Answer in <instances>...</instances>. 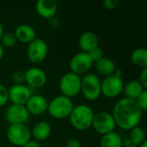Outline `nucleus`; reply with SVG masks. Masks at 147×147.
I'll return each instance as SVG.
<instances>
[{"instance_id":"f257e3e1","label":"nucleus","mask_w":147,"mask_h":147,"mask_svg":"<svg viewBox=\"0 0 147 147\" xmlns=\"http://www.w3.org/2000/svg\"><path fill=\"white\" fill-rule=\"evenodd\" d=\"M143 111L140 109L134 100L122 98L114 106L113 117L116 126L123 130H131L139 126Z\"/></svg>"},{"instance_id":"f03ea898","label":"nucleus","mask_w":147,"mask_h":147,"mask_svg":"<svg viewBox=\"0 0 147 147\" xmlns=\"http://www.w3.org/2000/svg\"><path fill=\"white\" fill-rule=\"evenodd\" d=\"M94 117L93 109L85 104L74 106L70 116L68 117L71 125L78 131H85L92 125Z\"/></svg>"},{"instance_id":"7ed1b4c3","label":"nucleus","mask_w":147,"mask_h":147,"mask_svg":"<svg viewBox=\"0 0 147 147\" xmlns=\"http://www.w3.org/2000/svg\"><path fill=\"white\" fill-rule=\"evenodd\" d=\"M74 108L72 100L63 95H59L48 102L47 112L49 115L57 120L68 118Z\"/></svg>"},{"instance_id":"20e7f679","label":"nucleus","mask_w":147,"mask_h":147,"mask_svg":"<svg viewBox=\"0 0 147 147\" xmlns=\"http://www.w3.org/2000/svg\"><path fill=\"white\" fill-rule=\"evenodd\" d=\"M88 101H96L102 95L101 79L96 74L87 73L81 78V91Z\"/></svg>"},{"instance_id":"39448f33","label":"nucleus","mask_w":147,"mask_h":147,"mask_svg":"<svg viewBox=\"0 0 147 147\" xmlns=\"http://www.w3.org/2000/svg\"><path fill=\"white\" fill-rule=\"evenodd\" d=\"M6 138L11 145L23 147L31 140V130L24 124L9 125L6 130Z\"/></svg>"},{"instance_id":"423d86ee","label":"nucleus","mask_w":147,"mask_h":147,"mask_svg":"<svg viewBox=\"0 0 147 147\" xmlns=\"http://www.w3.org/2000/svg\"><path fill=\"white\" fill-rule=\"evenodd\" d=\"M59 87L61 95L71 99L81 91V77L71 71L67 72L61 77Z\"/></svg>"},{"instance_id":"0eeeda50","label":"nucleus","mask_w":147,"mask_h":147,"mask_svg":"<svg viewBox=\"0 0 147 147\" xmlns=\"http://www.w3.org/2000/svg\"><path fill=\"white\" fill-rule=\"evenodd\" d=\"M48 54V46L47 42L40 39L35 38L28 44L27 58L33 64H40Z\"/></svg>"},{"instance_id":"6e6552de","label":"nucleus","mask_w":147,"mask_h":147,"mask_svg":"<svg viewBox=\"0 0 147 147\" xmlns=\"http://www.w3.org/2000/svg\"><path fill=\"white\" fill-rule=\"evenodd\" d=\"M91 127H93L94 130L97 134L101 135H105L107 134L115 132L116 124L112 114L105 111H101L94 114Z\"/></svg>"},{"instance_id":"1a4fd4ad","label":"nucleus","mask_w":147,"mask_h":147,"mask_svg":"<svg viewBox=\"0 0 147 147\" xmlns=\"http://www.w3.org/2000/svg\"><path fill=\"white\" fill-rule=\"evenodd\" d=\"M124 81L121 78L115 77L114 74L104 77L101 80V92L107 98H115L123 92Z\"/></svg>"},{"instance_id":"9d476101","label":"nucleus","mask_w":147,"mask_h":147,"mask_svg":"<svg viewBox=\"0 0 147 147\" xmlns=\"http://www.w3.org/2000/svg\"><path fill=\"white\" fill-rule=\"evenodd\" d=\"M5 120L9 125L24 124L30 121V114L27 110L25 105L10 104L5 110Z\"/></svg>"},{"instance_id":"9b49d317","label":"nucleus","mask_w":147,"mask_h":147,"mask_svg":"<svg viewBox=\"0 0 147 147\" xmlns=\"http://www.w3.org/2000/svg\"><path fill=\"white\" fill-rule=\"evenodd\" d=\"M93 61L91 60L89 53L80 52L73 55L69 62L71 72L80 75H85L91 69Z\"/></svg>"},{"instance_id":"f8f14e48","label":"nucleus","mask_w":147,"mask_h":147,"mask_svg":"<svg viewBox=\"0 0 147 147\" xmlns=\"http://www.w3.org/2000/svg\"><path fill=\"white\" fill-rule=\"evenodd\" d=\"M25 82L30 89H40L47 81L46 72L39 67H30L24 71Z\"/></svg>"},{"instance_id":"ddd939ff","label":"nucleus","mask_w":147,"mask_h":147,"mask_svg":"<svg viewBox=\"0 0 147 147\" xmlns=\"http://www.w3.org/2000/svg\"><path fill=\"white\" fill-rule=\"evenodd\" d=\"M9 101L11 104L25 105L29 97L32 96L31 89L25 84H13L8 89Z\"/></svg>"},{"instance_id":"4468645a","label":"nucleus","mask_w":147,"mask_h":147,"mask_svg":"<svg viewBox=\"0 0 147 147\" xmlns=\"http://www.w3.org/2000/svg\"><path fill=\"white\" fill-rule=\"evenodd\" d=\"M48 102L43 96L40 94H32L28 102L25 104V107L28 113L33 115H40L47 112Z\"/></svg>"},{"instance_id":"2eb2a0df","label":"nucleus","mask_w":147,"mask_h":147,"mask_svg":"<svg viewBox=\"0 0 147 147\" xmlns=\"http://www.w3.org/2000/svg\"><path fill=\"white\" fill-rule=\"evenodd\" d=\"M37 14L45 19H50L56 16L58 3L55 0H39L35 3Z\"/></svg>"},{"instance_id":"dca6fc26","label":"nucleus","mask_w":147,"mask_h":147,"mask_svg":"<svg viewBox=\"0 0 147 147\" xmlns=\"http://www.w3.org/2000/svg\"><path fill=\"white\" fill-rule=\"evenodd\" d=\"M99 45V39L96 33L92 31L84 32L78 39V46L82 52L90 53L92 50L96 48Z\"/></svg>"},{"instance_id":"f3484780","label":"nucleus","mask_w":147,"mask_h":147,"mask_svg":"<svg viewBox=\"0 0 147 147\" xmlns=\"http://www.w3.org/2000/svg\"><path fill=\"white\" fill-rule=\"evenodd\" d=\"M52 134L51 125L45 121H40L36 122L32 130H31V137L34 139V140L40 142L47 140Z\"/></svg>"},{"instance_id":"a211bd4d","label":"nucleus","mask_w":147,"mask_h":147,"mask_svg":"<svg viewBox=\"0 0 147 147\" xmlns=\"http://www.w3.org/2000/svg\"><path fill=\"white\" fill-rule=\"evenodd\" d=\"M14 34L17 40L22 43L28 44L36 38V32L34 28L28 24H21L15 29Z\"/></svg>"},{"instance_id":"6ab92c4d","label":"nucleus","mask_w":147,"mask_h":147,"mask_svg":"<svg viewBox=\"0 0 147 147\" xmlns=\"http://www.w3.org/2000/svg\"><path fill=\"white\" fill-rule=\"evenodd\" d=\"M95 67H96V71L100 75H102L104 77H108V76L114 74L116 69V65L115 62L111 59L106 58V57L96 61L95 63Z\"/></svg>"},{"instance_id":"aec40b11","label":"nucleus","mask_w":147,"mask_h":147,"mask_svg":"<svg viewBox=\"0 0 147 147\" xmlns=\"http://www.w3.org/2000/svg\"><path fill=\"white\" fill-rule=\"evenodd\" d=\"M144 90H146V89L142 86L139 80H131L126 85H124L123 88V92L126 96V98L134 101Z\"/></svg>"},{"instance_id":"412c9836","label":"nucleus","mask_w":147,"mask_h":147,"mask_svg":"<svg viewBox=\"0 0 147 147\" xmlns=\"http://www.w3.org/2000/svg\"><path fill=\"white\" fill-rule=\"evenodd\" d=\"M131 62L141 68L147 67V50L146 47H138L134 49L130 55Z\"/></svg>"},{"instance_id":"4be33fe9","label":"nucleus","mask_w":147,"mask_h":147,"mask_svg":"<svg viewBox=\"0 0 147 147\" xmlns=\"http://www.w3.org/2000/svg\"><path fill=\"white\" fill-rule=\"evenodd\" d=\"M122 139L115 132L102 135L100 140V147H123Z\"/></svg>"},{"instance_id":"5701e85b","label":"nucleus","mask_w":147,"mask_h":147,"mask_svg":"<svg viewBox=\"0 0 147 147\" xmlns=\"http://www.w3.org/2000/svg\"><path fill=\"white\" fill-rule=\"evenodd\" d=\"M129 139L133 145L139 146L144 141H146V132L143 127L137 126L129 130Z\"/></svg>"},{"instance_id":"b1692460","label":"nucleus","mask_w":147,"mask_h":147,"mask_svg":"<svg viewBox=\"0 0 147 147\" xmlns=\"http://www.w3.org/2000/svg\"><path fill=\"white\" fill-rule=\"evenodd\" d=\"M16 43H17V40L14 33L12 32L3 33V34L0 39V44L2 45L3 47H8V48L13 47L14 46L16 45Z\"/></svg>"},{"instance_id":"393cba45","label":"nucleus","mask_w":147,"mask_h":147,"mask_svg":"<svg viewBox=\"0 0 147 147\" xmlns=\"http://www.w3.org/2000/svg\"><path fill=\"white\" fill-rule=\"evenodd\" d=\"M10 79H11V81H12V83L14 84H23V83L25 82L24 71H21V70L15 71L11 74Z\"/></svg>"},{"instance_id":"a878e982","label":"nucleus","mask_w":147,"mask_h":147,"mask_svg":"<svg viewBox=\"0 0 147 147\" xmlns=\"http://www.w3.org/2000/svg\"><path fill=\"white\" fill-rule=\"evenodd\" d=\"M137 105L144 112L147 110V90H144L135 100Z\"/></svg>"},{"instance_id":"bb28decb","label":"nucleus","mask_w":147,"mask_h":147,"mask_svg":"<svg viewBox=\"0 0 147 147\" xmlns=\"http://www.w3.org/2000/svg\"><path fill=\"white\" fill-rule=\"evenodd\" d=\"M89 55H90L91 60L93 61V63H96V61L104 58V51L102 48L97 47L96 48L92 50L90 53H89Z\"/></svg>"},{"instance_id":"cd10ccee","label":"nucleus","mask_w":147,"mask_h":147,"mask_svg":"<svg viewBox=\"0 0 147 147\" xmlns=\"http://www.w3.org/2000/svg\"><path fill=\"white\" fill-rule=\"evenodd\" d=\"M9 102V93L8 88L0 84V107L5 106Z\"/></svg>"},{"instance_id":"c85d7f7f","label":"nucleus","mask_w":147,"mask_h":147,"mask_svg":"<svg viewBox=\"0 0 147 147\" xmlns=\"http://www.w3.org/2000/svg\"><path fill=\"white\" fill-rule=\"evenodd\" d=\"M102 4L107 9L113 10L118 7V5L120 4V1L119 0H103Z\"/></svg>"},{"instance_id":"c756f323","label":"nucleus","mask_w":147,"mask_h":147,"mask_svg":"<svg viewBox=\"0 0 147 147\" xmlns=\"http://www.w3.org/2000/svg\"><path fill=\"white\" fill-rule=\"evenodd\" d=\"M139 82L142 84V86L146 90L147 88V67L142 68L140 74V79Z\"/></svg>"},{"instance_id":"7c9ffc66","label":"nucleus","mask_w":147,"mask_h":147,"mask_svg":"<svg viewBox=\"0 0 147 147\" xmlns=\"http://www.w3.org/2000/svg\"><path fill=\"white\" fill-rule=\"evenodd\" d=\"M47 22H48V25H49L51 28H58V27L59 26V24H60V20H59V18L57 17L56 16H53V17H52V18H50V19H48Z\"/></svg>"},{"instance_id":"2f4dec72","label":"nucleus","mask_w":147,"mask_h":147,"mask_svg":"<svg viewBox=\"0 0 147 147\" xmlns=\"http://www.w3.org/2000/svg\"><path fill=\"white\" fill-rule=\"evenodd\" d=\"M65 147H81V143L77 139H70L66 142Z\"/></svg>"},{"instance_id":"473e14b6","label":"nucleus","mask_w":147,"mask_h":147,"mask_svg":"<svg viewBox=\"0 0 147 147\" xmlns=\"http://www.w3.org/2000/svg\"><path fill=\"white\" fill-rule=\"evenodd\" d=\"M23 147H42L40 143L34 140H30L29 141H28Z\"/></svg>"},{"instance_id":"72a5a7b5","label":"nucleus","mask_w":147,"mask_h":147,"mask_svg":"<svg viewBox=\"0 0 147 147\" xmlns=\"http://www.w3.org/2000/svg\"><path fill=\"white\" fill-rule=\"evenodd\" d=\"M114 75L115 77H118V78H122V76H123V71L121 69H115V72H114Z\"/></svg>"},{"instance_id":"f704fd0d","label":"nucleus","mask_w":147,"mask_h":147,"mask_svg":"<svg viewBox=\"0 0 147 147\" xmlns=\"http://www.w3.org/2000/svg\"><path fill=\"white\" fill-rule=\"evenodd\" d=\"M131 145H133V144H132V142H131V140H130L129 138H127L124 140H122V146L123 147L130 146Z\"/></svg>"},{"instance_id":"c9c22d12","label":"nucleus","mask_w":147,"mask_h":147,"mask_svg":"<svg viewBox=\"0 0 147 147\" xmlns=\"http://www.w3.org/2000/svg\"><path fill=\"white\" fill-rule=\"evenodd\" d=\"M3 54H4V48H3V47H2V45L0 44V60L3 59Z\"/></svg>"},{"instance_id":"e433bc0d","label":"nucleus","mask_w":147,"mask_h":147,"mask_svg":"<svg viewBox=\"0 0 147 147\" xmlns=\"http://www.w3.org/2000/svg\"><path fill=\"white\" fill-rule=\"evenodd\" d=\"M3 34V23L0 21V39H1Z\"/></svg>"},{"instance_id":"4c0bfd02","label":"nucleus","mask_w":147,"mask_h":147,"mask_svg":"<svg viewBox=\"0 0 147 147\" xmlns=\"http://www.w3.org/2000/svg\"><path fill=\"white\" fill-rule=\"evenodd\" d=\"M138 147H147V141L146 140V141H144L142 144H140V146Z\"/></svg>"},{"instance_id":"58836bf2","label":"nucleus","mask_w":147,"mask_h":147,"mask_svg":"<svg viewBox=\"0 0 147 147\" xmlns=\"http://www.w3.org/2000/svg\"><path fill=\"white\" fill-rule=\"evenodd\" d=\"M127 147H138V146H134V145H131L130 146H127Z\"/></svg>"}]
</instances>
